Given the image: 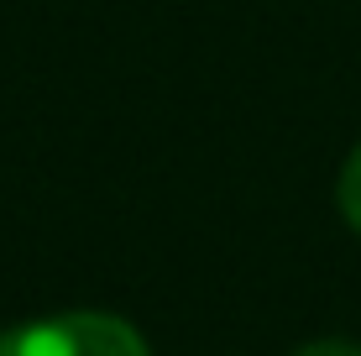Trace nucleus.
I'll return each mask as SVG.
<instances>
[{"label": "nucleus", "instance_id": "f257e3e1", "mask_svg": "<svg viewBox=\"0 0 361 356\" xmlns=\"http://www.w3.org/2000/svg\"><path fill=\"white\" fill-rule=\"evenodd\" d=\"M0 356H152L142 330L126 325L121 314H53V320H32L0 336Z\"/></svg>", "mask_w": 361, "mask_h": 356}, {"label": "nucleus", "instance_id": "f03ea898", "mask_svg": "<svg viewBox=\"0 0 361 356\" xmlns=\"http://www.w3.org/2000/svg\"><path fill=\"white\" fill-rule=\"evenodd\" d=\"M335 200H341L345 226L361 236V142H356V152L345 157V168H341V189H335Z\"/></svg>", "mask_w": 361, "mask_h": 356}, {"label": "nucleus", "instance_id": "7ed1b4c3", "mask_svg": "<svg viewBox=\"0 0 361 356\" xmlns=\"http://www.w3.org/2000/svg\"><path fill=\"white\" fill-rule=\"evenodd\" d=\"M293 356H361L356 340H309L304 351H293Z\"/></svg>", "mask_w": 361, "mask_h": 356}]
</instances>
